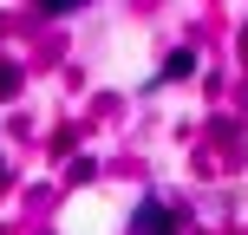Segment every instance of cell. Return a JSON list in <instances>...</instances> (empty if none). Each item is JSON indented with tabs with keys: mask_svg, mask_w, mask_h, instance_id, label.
I'll return each instance as SVG.
<instances>
[{
	"mask_svg": "<svg viewBox=\"0 0 248 235\" xmlns=\"http://www.w3.org/2000/svg\"><path fill=\"white\" fill-rule=\"evenodd\" d=\"M137 229H144V235H170V216H163L157 203H144V216H137Z\"/></svg>",
	"mask_w": 248,
	"mask_h": 235,
	"instance_id": "1",
	"label": "cell"
},
{
	"mask_svg": "<svg viewBox=\"0 0 248 235\" xmlns=\"http://www.w3.org/2000/svg\"><path fill=\"white\" fill-rule=\"evenodd\" d=\"M46 7H52V13H59V7H78V0H46Z\"/></svg>",
	"mask_w": 248,
	"mask_h": 235,
	"instance_id": "2",
	"label": "cell"
}]
</instances>
